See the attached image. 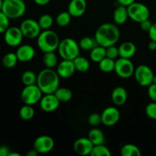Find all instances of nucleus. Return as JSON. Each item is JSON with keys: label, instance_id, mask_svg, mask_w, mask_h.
I'll use <instances>...</instances> for the list:
<instances>
[{"label": "nucleus", "instance_id": "obj_16", "mask_svg": "<svg viewBox=\"0 0 156 156\" xmlns=\"http://www.w3.org/2000/svg\"><path fill=\"white\" fill-rule=\"evenodd\" d=\"M76 71L73 60L62 59L58 63L56 72L61 79H69L71 77Z\"/></svg>", "mask_w": 156, "mask_h": 156}, {"label": "nucleus", "instance_id": "obj_35", "mask_svg": "<svg viewBox=\"0 0 156 156\" xmlns=\"http://www.w3.org/2000/svg\"><path fill=\"white\" fill-rule=\"evenodd\" d=\"M71 18L72 15H70L68 11L67 12H62L56 16V23L59 27H66L70 23Z\"/></svg>", "mask_w": 156, "mask_h": 156}, {"label": "nucleus", "instance_id": "obj_1", "mask_svg": "<svg viewBox=\"0 0 156 156\" xmlns=\"http://www.w3.org/2000/svg\"><path fill=\"white\" fill-rule=\"evenodd\" d=\"M120 31L116 24L105 23L99 26L95 31L94 38L98 44L104 47L114 46L118 42Z\"/></svg>", "mask_w": 156, "mask_h": 156}, {"label": "nucleus", "instance_id": "obj_20", "mask_svg": "<svg viewBox=\"0 0 156 156\" xmlns=\"http://www.w3.org/2000/svg\"><path fill=\"white\" fill-rule=\"evenodd\" d=\"M118 49L120 57L126 58V59L132 58L136 52V47L135 44L131 41L123 42V44H120Z\"/></svg>", "mask_w": 156, "mask_h": 156}, {"label": "nucleus", "instance_id": "obj_7", "mask_svg": "<svg viewBox=\"0 0 156 156\" xmlns=\"http://www.w3.org/2000/svg\"><path fill=\"white\" fill-rule=\"evenodd\" d=\"M128 15L130 19L140 23L149 18V9L146 5L140 2H133L127 7Z\"/></svg>", "mask_w": 156, "mask_h": 156}, {"label": "nucleus", "instance_id": "obj_41", "mask_svg": "<svg viewBox=\"0 0 156 156\" xmlns=\"http://www.w3.org/2000/svg\"><path fill=\"white\" fill-rule=\"evenodd\" d=\"M140 27H141V29L143 30V31L149 32V30H150V28L152 27V24H153V23L152 22V21L149 20V18H148V19L140 22Z\"/></svg>", "mask_w": 156, "mask_h": 156}, {"label": "nucleus", "instance_id": "obj_22", "mask_svg": "<svg viewBox=\"0 0 156 156\" xmlns=\"http://www.w3.org/2000/svg\"><path fill=\"white\" fill-rule=\"evenodd\" d=\"M88 138L91 140V143L95 145L104 144L105 142V136L104 133L98 128H93L88 132Z\"/></svg>", "mask_w": 156, "mask_h": 156}, {"label": "nucleus", "instance_id": "obj_49", "mask_svg": "<svg viewBox=\"0 0 156 156\" xmlns=\"http://www.w3.org/2000/svg\"><path fill=\"white\" fill-rule=\"evenodd\" d=\"M3 1H4V0H0V11H2V9Z\"/></svg>", "mask_w": 156, "mask_h": 156}, {"label": "nucleus", "instance_id": "obj_44", "mask_svg": "<svg viewBox=\"0 0 156 156\" xmlns=\"http://www.w3.org/2000/svg\"><path fill=\"white\" fill-rule=\"evenodd\" d=\"M117 2H118L120 5H124V6H126V7H128L129 5L135 2L136 0H117Z\"/></svg>", "mask_w": 156, "mask_h": 156}, {"label": "nucleus", "instance_id": "obj_6", "mask_svg": "<svg viewBox=\"0 0 156 156\" xmlns=\"http://www.w3.org/2000/svg\"><path fill=\"white\" fill-rule=\"evenodd\" d=\"M43 92L37 84L31 85H26L21 93V98L24 105H32L39 103Z\"/></svg>", "mask_w": 156, "mask_h": 156}, {"label": "nucleus", "instance_id": "obj_34", "mask_svg": "<svg viewBox=\"0 0 156 156\" xmlns=\"http://www.w3.org/2000/svg\"><path fill=\"white\" fill-rule=\"evenodd\" d=\"M91 156H111V152L110 149L104 144L95 145L93 147L91 152Z\"/></svg>", "mask_w": 156, "mask_h": 156}, {"label": "nucleus", "instance_id": "obj_38", "mask_svg": "<svg viewBox=\"0 0 156 156\" xmlns=\"http://www.w3.org/2000/svg\"><path fill=\"white\" fill-rule=\"evenodd\" d=\"M146 114L152 120H156V102L152 101L146 107Z\"/></svg>", "mask_w": 156, "mask_h": 156}, {"label": "nucleus", "instance_id": "obj_8", "mask_svg": "<svg viewBox=\"0 0 156 156\" xmlns=\"http://www.w3.org/2000/svg\"><path fill=\"white\" fill-rule=\"evenodd\" d=\"M114 72L122 79H129L135 72V67L130 59L119 57L115 60Z\"/></svg>", "mask_w": 156, "mask_h": 156}, {"label": "nucleus", "instance_id": "obj_12", "mask_svg": "<svg viewBox=\"0 0 156 156\" xmlns=\"http://www.w3.org/2000/svg\"><path fill=\"white\" fill-rule=\"evenodd\" d=\"M54 140L47 135L38 136L34 142V149L39 154H46L51 152L54 148Z\"/></svg>", "mask_w": 156, "mask_h": 156}, {"label": "nucleus", "instance_id": "obj_50", "mask_svg": "<svg viewBox=\"0 0 156 156\" xmlns=\"http://www.w3.org/2000/svg\"><path fill=\"white\" fill-rule=\"evenodd\" d=\"M152 83L156 84V75H155V76H154V78H153V82H152Z\"/></svg>", "mask_w": 156, "mask_h": 156}, {"label": "nucleus", "instance_id": "obj_46", "mask_svg": "<svg viewBox=\"0 0 156 156\" xmlns=\"http://www.w3.org/2000/svg\"><path fill=\"white\" fill-rule=\"evenodd\" d=\"M148 48L150 50H152V51H155V50H156V41L150 40L149 44H148Z\"/></svg>", "mask_w": 156, "mask_h": 156}, {"label": "nucleus", "instance_id": "obj_19", "mask_svg": "<svg viewBox=\"0 0 156 156\" xmlns=\"http://www.w3.org/2000/svg\"><path fill=\"white\" fill-rule=\"evenodd\" d=\"M128 98V93L126 88L122 86H117L114 88L111 93V100L117 106H121L126 103Z\"/></svg>", "mask_w": 156, "mask_h": 156}, {"label": "nucleus", "instance_id": "obj_27", "mask_svg": "<svg viewBox=\"0 0 156 156\" xmlns=\"http://www.w3.org/2000/svg\"><path fill=\"white\" fill-rule=\"evenodd\" d=\"M73 62L76 71H79V73H86L90 68L89 61L83 56H77L76 59H73Z\"/></svg>", "mask_w": 156, "mask_h": 156}, {"label": "nucleus", "instance_id": "obj_9", "mask_svg": "<svg viewBox=\"0 0 156 156\" xmlns=\"http://www.w3.org/2000/svg\"><path fill=\"white\" fill-rule=\"evenodd\" d=\"M133 75L137 83L143 87H149L152 84L155 76L150 67L143 64L135 69Z\"/></svg>", "mask_w": 156, "mask_h": 156}, {"label": "nucleus", "instance_id": "obj_28", "mask_svg": "<svg viewBox=\"0 0 156 156\" xmlns=\"http://www.w3.org/2000/svg\"><path fill=\"white\" fill-rule=\"evenodd\" d=\"M98 66L100 70L103 72V73H111V72L114 71L115 60L110 59L108 57H105V59H103L101 61L98 62Z\"/></svg>", "mask_w": 156, "mask_h": 156}, {"label": "nucleus", "instance_id": "obj_18", "mask_svg": "<svg viewBox=\"0 0 156 156\" xmlns=\"http://www.w3.org/2000/svg\"><path fill=\"white\" fill-rule=\"evenodd\" d=\"M16 55L18 61L22 62H27L32 60L35 56V50L31 45L24 44L18 46L16 50Z\"/></svg>", "mask_w": 156, "mask_h": 156}, {"label": "nucleus", "instance_id": "obj_31", "mask_svg": "<svg viewBox=\"0 0 156 156\" xmlns=\"http://www.w3.org/2000/svg\"><path fill=\"white\" fill-rule=\"evenodd\" d=\"M18 59L15 53H8L3 56L2 58V65L5 68L11 69L13 68L16 66Z\"/></svg>", "mask_w": 156, "mask_h": 156}, {"label": "nucleus", "instance_id": "obj_21", "mask_svg": "<svg viewBox=\"0 0 156 156\" xmlns=\"http://www.w3.org/2000/svg\"><path fill=\"white\" fill-rule=\"evenodd\" d=\"M113 18L116 24L121 25V24H125L129 18L127 7L120 5L118 7L116 8L114 12V15H113Z\"/></svg>", "mask_w": 156, "mask_h": 156}, {"label": "nucleus", "instance_id": "obj_48", "mask_svg": "<svg viewBox=\"0 0 156 156\" xmlns=\"http://www.w3.org/2000/svg\"><path fill=\"white\" fill-rule=\"evenodd\" d=\"M9 156H21L19 153L18 152H11L9 154Z\"/></svg>", "mask_w": 156, "mask_h": 156}, {"label": "nucleus", "instance_id": "obj_24", "mask_svg": "<svg viewBox=\"0 0 156 156\" xmlns=\"http://www.w3.org/2000/svg\"><path fill=\"white\" fill-rule=\"evenodd\" d=\"M106 57V47L98 45L91 50L90 58L94 62H99Z\"/></svg>", "mask_w": 156, "mask_h": 156}, {"label": "nucleus", "instance_id": "obj_4", "mask_svg": "<svg viewBox=\"0 0 156 156\" xmlns=\"http://www.w3.org/2000/svg\"><path fill=\"white\" fill-rule=\"evenodd\" d=\"M57 50L62 59L73 60L80 53L79 44L74 39L69 37L60 41Z\"/></svg>", "mask_w": 156, "mask_h": 156}, {"label": "nucleus", "instance_id": "obj_43", "mask_svg": "<svg viewBox=\"0 0 156 156\" xmlns=\"http://www.w3.org/2000/svg\"><path fill=\"white\" fill-rule=\"evenodd\" d=\"M9 153H10V150L7 146H0V156H9Z\"/></svg>", "mask_w": 156, "mask_h": 156}, {"label": "nucleus", "instance_id": "obj_39", "mask_svg": "<svg viewBox=\"0 0 156 156\" xmlns=\"http://www.w3.org/2000/svg\"><path fill=\"white\" fill-rule=\"evenodd\" d=\"M88 122L91 126H97L102 123L101 115L98 114V113H93L89 115L88 118Z\"/></svg>", "mask_w": 156, "mask_h": 156}, {"label": "nucleus", "instance_id": "obj_15", "mask_svg": "<svg viewBox=\"0 0 156 156\" xmlns=\"http://www.w3.org/2000/svg\"><path fill=\"white\" fill-rule=\"evenodd\" d=\"M94 144L91 142V140L87 137H82V138L78 139L76 140L73 145V149L74 151L80 155H91V152L92 151Z\"/></svg>", "mask_w": 156, "mask_h": 156}, {"label": "nucleus", "instance_id": "obj_37", "mask_svg": "<svg viewBox=\"0 0 156 156\" xmlns=\"http://www.w3.org/2000/svg\"><path fill=\"white\" fill-rule=\"evenodd\" d=\"M106 57L114 59V60L118 59V57H120L118 47H115V45L106 47Z\"/></svg>", "mask_w": 156, "mask_h": 156}, {"label": "nucleus", "instance_id": "obj_26", "mask_svg": "<svg viewBox=\"0 0 156 156\" xmlns=\"http://www.w3.org/2000/svg\"><path fill=\"white\" fill-rule=\"evenodd\" d=\"M43 62L46 68L53 69L58 65V59L54 51L44 53L43 56Z\"/></svg>", "mask_w": 156, "mask_h": 156}, {"label": "nucleus", "instance_id": "obj_25", "mask_svg": "<svg viewBox=\"0 0 156 156\" xmlns=\"http://www.w3.org/2000/svg\"><path fill=\"white\" fill-rule=\"evenodd\" d=\"M120 153L123 156H140L142 155L140 148L130 143L123 145L120 150Z\"/></svg>", "mask_w": 156, "mask_h": 156}, {"label": "nucleus", "instance_id": "obj_45", "mask_svg": "<svg viewBox=\"0 0 156 156\" xmlns=\"http://www.w3.org/2000/svg\"><path fill=\"white\" fill-rule=\"evenodd\" d=\"M34 2L37 5H38L44 6V5H47V4H49L50 0H34Z\"/></svg>", "mask_w": 156, "mask_h": 156}, {"label": "nucleus", "instance_id": "obj_11", "mask_svg": "<svg viewBox=\"0 0 156 156\" xmlns=\"http://www.w3.org/2000/svg\"><path fill=\"white\" fill-rule=\"evenodd\" d=\"M24 37L21 29L18 27H9L4 33L5 42L9 47H15L20 46Z\"/></svg>", "mask_w": 156, "mask_h": 156}, {"label": "nucleus", "instance_id": "obj_10", "mask_svg": "<svg viewBox=\"0 0 156 156\" xmlns=\"http://www.w3.org/2000/svg\"><path fill=\"white\" fill-rule=\"evenodd\" d=\"M19 27L24 37L28 38V39L37 38L42 31L39 24H38V21L31 19V18L24 20L21 23Z\"/></svg>", "mask_w": 156, "mask_h": 156}, {"label": "nucleus", "instance_id": "obj_3", "mask_svg": "<svg viewBox=\"0 0 156 156\" xmlns=\"http://www.w3.org/2000/svg\"><path fill=\"white\" fill-rule=\"evenodd\" d=\"M59 43L60 40L58 34L50 29L42 30L37 37V47L43 53L55 51L58 49Z\"/></svg>", "mask_w": 156, "mask_h": 156}, {"label": "nucleus", "instance_id": "obj_13", "mask_svg": "<svg viewBox=\"0 0 156 156\" xmlns=\"http://www.w3.org/2000/svg\"><path fill=\"white\" fill-rule=\"evenodd\" d=\"M101 121L107 126H113L120 120V111L115 107H108L101 113Z\"/></svg>", "mask_w": 156, "mask_h": 156}, {"label": "nucleus", "instance_id": "obj_33", "mask_svg": "<svg viewBox=\"0 0 156 156\" xmlns=\"http://www.w3.org/2000/svg\"><path fill=\"white\" fill-rule=\"evenodd\" d=\"M38 24H39L40 27H41V30H48L52 27L53 24V18L49 14H44V15H41L40 17L39 20H38Z\"/></svg>", "mask_w": 156, "mask_h": 156}, {"label": "nucleus", "instance_id": "obj_42", "mask_svg": "<svg viewBox=\"0 0 156 156\" xmlns=\"http://www.w3.org/2000/svg\"><path fill=\"white\" fill-rule=\"evenodd\" d=\"M148 33H149V37L150 40L156 41V22L152 24V27Z\"/></svg>", "mask_w": 156, "mask_h": 156}, {"label": "nucleus", "instance_id": "obj_14", "mask_svg": "<svg viewBox=\"0 0 156 156\" xmlns=\"http://www.w3.org/2000/svg\"><path fill=\"white\" fill-rule=\"evenodd\" d=\"M39 104L41 110H43L44 111H45V112H53V111H56L59 108L60 101L58 100L54 93H53V94H44L41 98Z\"/></svg>", "mask_w": 156, "mask_h": 156}, {"label": "nucleus", "instance_id": "obj_30", "mask_svg": "<svg viewBox=\"0 0 156 156\" xmlns=\"http://www.w3.org/2000/svg\"><path fill=\"white\" fill-rule=\"evenodd\" d=\"M37 75H36V73L31 70H27L24 72L21 76V82L24 86L35 85L37 84Z\"/></svg>", "mask_w": 156, "mask_h": 156}, {"label": "nucleus", "instance_id": "obj_5", "mask_svg": "<svg viewBox=\"0 0 156 156\" xmlns=\"http://www.w3.org/2000/svg\"><path fill=\"white\" fill-rule=\"evenodd\" d=\"M2 11L10 19H17L25 13V2L23 0H4Z\"/></svg>", "mask_w": 156, "mask_h": 156}, {"label": "nucleus", "instance_id": "obj_17", "mask_svg": "<svg viewBox=\"0 0 156 156\" xmlns=\"http://www.w3.org/2000/svg\"><path fill=\"white\" fill-rule=\"evenodd\" d=\"M86 9V0H71L68 5V12L73 18H79L83 15Z\"/></svg>", "mask_w": 156, "mask_h": 156}, {"label": "nucleus", "instance_id": "obj_29", "mask_svg": "<svg viewBox=\"0 0 156 156\" xmlns=\"http://www.w3.org/2000/svg\"><path fill=\"white\" fill-rule=\"evenodd\" d=\"M79 47L80 49L83 50H91L93 48L97 47L98 44L95 38L90 37H84L79 41Z\"/></svg>", "mask_w": 156, "mask_h": 156}, {"label": "nucleus", "instance_id": "obj_47", "mask_svg": "<svg viewBox=\"0 0 156 156\" xmlns=\"http://www.w3.org/2000/svg\"><path fill=\"white\" fill-rule=\"evenodd\" d=\"M38 155H39V153H38V152H37L36 149H34L30 150L29 152H27V154H26L27 156H37Z\"/></svg>", "mask_w": 156, "mask_h": 156}, {"label": "nucleus", "instance_id": "obj_32", "mask_svg": "<svg viewBox=\"0 0 156 156\" xmlns=\"http://www.w3.org/2000/svg\"><path fill=\"white\" fill-rule=\"evenodd\" d=\"M19 115L22 120H30L34 116V109L33 108L32 105H24L20 109Z\"/></svg>", "mask_w": 156, "mask_h": 156}, {"label": "nucleus", "instance_id": "obj_23", "mask_svg": "<svg viewBox=\"0 0 156 156\" xmlns=\"http://www.w3.org/2000/svg\"><path fill=\"white\" fill-rule=\"evenodd\" d=\"M54 94L57 98L58 100L62 103L69 102L72 98H73V92L71 90L66 87H59L56 91L54 92Z\"/></svg>", "mask_w": 156, "mask_h": 156}, {"label": "nucleus", "instance_id": "obj_36", "mask_svg": "<svg viewBox=\"0 0 156 156\" xmlns=\"http://www.w3.org/2000/svg\"><path fill=\"white\" fill-rule=\"evenodd\" d=\"M9 20L10 18L2 11H0V34H4L10 27Z\"/></svg>", "mask_w": 156, "mask_h": 156}, {"label": "nucleus", "instance_id": "obj_40", "mask_svg": "<svg viewBox=\"0 0 156 156\" xmlns=\"http://www.w3.org/2000/svg\"><path fill=\"white\" fill-rule=\"evenodd\" d=\"M148 95L152 101L156 102V84H151L148 88Z\"/></svg>", "mask_w": 156, "mask_h": 156}, {"label": "nucleus", "instance_id": "obj_2", "mask_svg": "<svg viewBox=\"0 0 156 156\" xmlns=\"http://www.w3.org/2000/svg\"><path fill=\"white\" fill-rule=\"evenodd\" d=\"M59 79L57 72L45 68L38 73L37 85L44 94H53L59 87Z\"/></svg>", "mask_w": 156, "mask_h": 156}]
</instances>
